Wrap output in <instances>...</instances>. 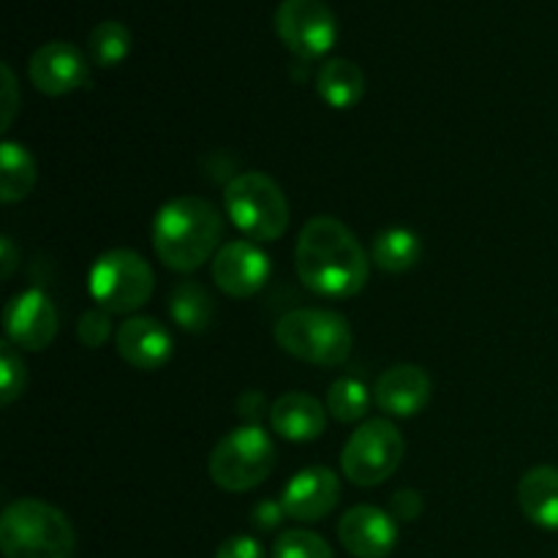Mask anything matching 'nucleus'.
<instances>
[{"instance_id": "1", "label": "nucleus", "mask_w": 558, "mask_h": 558, "mask_svg": "<svg viewBox=\"0 0 558 558\" xmlns=\"http://www.w3.org/2000/svg\"><path fill=\"white\" fill-rule=\"evenodd\" d=\"M294 267L305 289L319 298L347 300L368 283L371 256L347 223L332 216H316L300 232Z\"/></svg>"}, {"instance_id": "2", "label": "nucleus", "mask_w": 558, "mask_h": 558, "mask_svg": "<svg viewBox=\"0 0 558 558\" xmlns=\"http://www.w3.org/2000/svg\"><path fill=\"white\" fill-rule=\"evenodd\" d=\"M153 251L174 272H194L218 254L223 218L199 196H178L153 218Z\"/></svg>"}, {"instance_id": "3", "label": "nucleus", "mask_w": 558, "mask_h": 558, "mask_svg": "<svg viewBox=\"0 0 558 558\" xmlns=\"http://www.w3.org/2000/svg\"><path fill=\"white\" fill-rule=\"evenodd\" d=\"M0 550L5 558H74L76 534L58 507L20 499L0 515Z\"/></svg>"}, {"instance_id": "4", "label": "nucleus", "mask_w": 558, "mask_h": 558, "mask_svg": "<svg viewBox=\"0 0 558 558\" xmlns=\"http://www.w3.org/2000/svg\"><path fill=\"white\" fill-rule=\"evenodd\" d=\"M276 343L303 363L332 368L352 354V327L341 314L327 308L289 311L276 325Z\"/></svg>"}, {"instance_id": "5", "label": "nucleus", "mask_w": 558, "mask_h": 558, "mask_svg": "<svg viewBox=\"0 0 558 558\" xmlns=\"http://www.w3.org/2000/svg\"><path fill=\"white\" fill-rule=\"evenodd\" d=\"M223 207L240 232L262 243L283 238L289 227L287 194L265 172L234 174L223 189Z\"/></svg>"}, {"instance_id": "6", "label": "nucleus", "mask_w": 558, "mask_h": 558, "mask_svg": "<svg viewBox=\"0 0 558 558\" xmlns=\"http://www.w3.org/2000/svg\"><path fill=\"white\" fill-rule=\"evenodd\" d=\"M276 466V445L259 425L229 430L210 452V480L229 494H245L265 483Z\"/></svg>"}, {"instance_id": "7", "label": "nucleus", "mask_w": 558, "mask_h": 558, "mask_svg": "<svg viewBox=\"0 0 558 558\" xmlns=\"http://www.w3.org/2000/svg\"><path fill=\"white\" fill-rule=\"evenodd\" d=\"M93 300L107 314H131L140 311L156 289V276L142 254L129 248L104 251L87 276Z\"/></svg>"}, {"instance_id": "8", "label": "nucleus", "mask_w": 558, "mask_h": 558, "mask_svg": "<svg viewBox=\"0 0 558 558\" xmlns=\"http://www.w3.org/2000/svg\"><path fill=\"white\" fill-rule=\"evenodd\" d=\"M403 452H407L403 436L390 420H365L343 447L341 472L352 485L374 488L396 474Z\"/></svg>"}, {"instance_id": "9", "label": "nucleus", "mask_w": 558, "mask_h": 558, "mask_svg": "<svg viewBox=\"0 0 558 558\" xmlns=\"http://www.w3.org/2000/svg\"><path fill=\"white\" fill-rule=\"evenodd\" d=\"M276 33L298 58H325L336 47V14L325 0H281L276 11Z\"/></svg>"}, {"instance_id": "10", "label": "nucleus", "mask_w": 558, "mask_h": 558, "mask_svg": "<svg viewBox=\"0 0 558 558\" xmlns=\"http://www.w3.org/2000/svg\"><path fill=\"white\" fill-rule=\"evenodd\" d=\"M5 341L25 352H41L58 336V308L41 289H25L3 311Z\"/></svg>"}, {"instance_id": "11", "label": "nucleus", "mask_w": 558, "mask_h": 558, "mask_svg": "<svg viewBox=\"0 0 558 558\" xmlns=\"http://www.w3.org/2000/svg\"><path fill=\"white\" fill-rule=\"evenodd\" d=\"M270 278V256L251 240H234L221 245L213 256V281L234 300L254 298Z\"/></svg>"}, {"instance_id": "12", "label": "nucleus", "mask_w": 558, "mask_h": 558, "mask_svg": "<svg viewBox=\"0 0 558 558\" xmlns=\"http://www.w3.org/2000/svg\"><path fill=\"white\" fill-rule=\"evenodd\" d=\"M27 74L44 96H65L90 82V65L74 44L49 41L33 52Z\"/></svg>"}, {"instance_id": "13", "label": "nucleus", "mask_w": 558, "mask_h": 558, "mask_svg": "<svg viewBox=\"0 0 558 558\" xmlns=\"http://www.w3.org/2000/svg\"><path fill=\"white\" fill-rule=\"evenodd\" d=\"M341 499V480L332 469L308 466L294 474L281 494L287 518L300 523H316L330 515Z\"/></svg>"}, {"instance_id": "14", "label": "nucleus", "mask_w": 558, "mask_h": 558, "mask_svg": "<svg viewBox=\"0 0 558 558\" xmlns=\"http://www.w3.org/2000/svg\"><path fill=\"white\" fill-rule=\"evenodd\" d=\"M338 539L354 558H387L398 545V523L374 505H357L343 512Z\"/></svg>"}, {"instance_id": "15", "label": "nucleus", "mask_w": 558, "mask_h": 558, "mask_svg": "<svg viewBox=\"0 0 558 558\" xmlns=\"http://www.w3.org/2000/svg\"><path fill=\"white\" fill-rule=\"evenodd\" d=\"M118 352L131 368L158 371L172 360L174 343L167 327L153 316H131L118 327Z\"/></svg>"}, {"instance_id": "16", "label": "nucleus", "mask_w": 558, "mask_h": 558, "mask_svg": "<svg viewBox=\"0 0 558 558\" xmlns=\"http://www.w3.org/2000/svg\"><path fill=\"white\" fill-rule=\"evenodd\" d=\"M430 376L420 365H392L376 379L374 401L390 417H414L430 401Z\"/></svg>"}, {"instance_id": "17", "label": "nucleus", "mask_w": 558, "mask_h": 558, "mask_svg": "<svg viewBox=\"0 0 558 558\" xmlns=\"http://www.w3.org/2000/svg\"><path fill=\"white\" fill-rule=\"evenodd\" d=\"M270 425L281 439L305 445L325 434L327 412L308 392H287L270 407Z\"/></svg>"}, {"instance_id": "18", "label": "nucleus", "mask_w": 558, "mask_h": 558, "mask_svg": "<svg viewBox=\"0 0 558 558\" xmlns=\"http://www.w3.org/2000/svg\"><path fill=\"white\" fill-rule=\"evenodd\" d=\"M518 505L534 526L558 532V469H529L518 483Z\"/></svg>"}, {"instance_id": "19", "label": "nucleus", "mask_w": 558, "mask_h": 558, "mask_svg": "<svg viewBox=\"0 0 558 558\" xmlns=\"http://www.w3.org/2000/svg\"><path fill=\"white\" fill-rule=\"evenodd\" d=\"M316 90L332 109H352L365 96V74L347 58H330L316 74Z\"/></svg>"}, {"instance_id": "20", "label": "nucleus", "mask_w": 558, "mask_h": 558, "mask_svg": "<svg viewBox=\"0 0 558 558\" xmlns=\"http://www.w3.org/2000/svg\"><path fill=\"white\" fill-rule=\"evenodd\" d=\"M169 316L185 332H205L213 325L216 305L210 292L196 281H180L169 294Z\"/></svg>"}, {"instance_id": "21", "label": "nucleus", "mask_w": 558, "mask_h": 558, "mask_svg": "<svg viewBox=\"0 0 558 558\" xmlns=\"http://www.w3.org/2000/svg\"><path fill=\"white\" fill-rule=\"evenodd\" d=\"M36 185V161L20 142L3 140L0 145V199L3 205L22 202Z\"/></svg>"}, {"instance_id": "22", "label": "nucleus", "mask_w": 558, "mask_h": 558, "mask_svg": "<svg viewBox=\"0 0 558 558\" xmlns=\"http://www.w3.org/2000/svg\"><path fill=\"white\" fill-rule=\"evenodd\" d=\"M420 256H423V243H420L417 234L403 227L381 229L374 238V245H371V259L385 272L412 270Z\"/></svg>"}, {"instance_id": "23", "label": "nucleus", "mask_w": 558, "mask_h": 558, "mask_svg": "<svg viewBox=\"0 0 558 558\" xmlns=\"http://www.w3.org/2000/svg\"><path fill=\"white\" fill-rule=\"evenodd\" d=\"M131 44H134V38H131V31L123 22L104 20L87 36V54L101 69H112V65H120L129 58Z\"/></svg>"}, {"instance_id": "24", "label": "nucleus", "mask_w": 558, "mask_h": 558, "mask_svg": "<svg viewBox=\"0 0 558 558\" xmlns=\"http://www.w3.org/2000/svg\"><path fill=\"white\" fill-rule=\"evenodd\" d=\"M368 390H365L363 381L352 379H338L332 381V387L327 390V412L338 420V423H357L368 412Z\"/></svg>"}, {"instance_id": "25", "label": "nucleus", "mask_w": 558, "mask_h": 558, "mask_svg": "<svg viewBox=\"0 0 558 558\" xmlns=\"http://www.w3.org/2000/svg\"><path fill=\"white\" fill-rule=\"evenodd\" d=\"M272 558H336L332 548L308 529H289L272 545Z\"/></svg>"}, {"instance_id": "26", "label": "nucleus", "mask_w": 558, "mask_h": 558, "mask_svg": "<svg viewBox=\"0 0 558 558\" xmlns=\"http://www.w3.org/2000/svg\"><path fill=\"white\" fill-rule=\"evenodd\" d=\"M27 371L22 354L11 341L0 343V403L11 407L25 392Z\"/></svg>"}, {"instance_id": "27", "label": "nucleus", "mask_w": 558, "mask_h": 558, "mask_svg": "<svg viewBox=\"0 0 558 558\" xmlns=\"http://www.w3.org/2000/svg\"><path fill=\"white\" fill-rule=\"evenodd\" d=\"M112 336V319L104 308H90L80 316V325H76V338H80L82 347L87 349H101L104 343Z\"/></svg>"}, {"instance_id": "28", "label": "nucleus", "mask_w": 558, "mask_h": 558, "mask_svg": "<svg viewBox=\"0 0 558 558\" xmlns=\"http://www.w3.org/2000/svg\"><path fill=\"white\" fill-rule=\"evenodd\" d=\"M0 74H3V85H0V125H3V131H9L16 112H20V90H16L14 71H11L9 63L0 65Z\"/></svg>"}, {"instance_id": "29", "label": "nucleus", "mask_w": 558, "mask_h": 558, "mask_svg": "<svg viewBox=\"0 0 558 558\" xmlns=\"http://www.w3.org/2000/svg\"><path fill=\"white\" fill-rule=\"evenodd\" d=\"M390 515L401 523H412L423 515V496L414 488H401L390 499Z\"/></svg>"}, {"instance_id": "30", "label": "nucleus", "mask_w": 558, "mask_h": 558, "mask_svg": "<svg viewBox=\"0 0 558 558\" xmlns=\"http://www.w3.org/2000/svg\"><path fill=\"white\" fill-rule=\"evenodd\" d=\"M216 558H265V548L256 537H248V534H234V537L223 539L218 545Z\"/></svg>"}, {"instance_id": "31", "label": "nucleus", "mask_w": 558, "mask_h": 558, "mask_svg": "<svg viewBox=\"0 0 558 558\" xmlns=\"http://www.w3.org/2000/svg\"><path fill=\"white\" fill-rule=\"evenodd\" d=\"M283 518H287L283 505L281 501H272V499L259 501V505L251 510V523H254V529H259V532H272V529L281 526Z\"/></svg>"}, {"instance_id": "32", "label": "nucleus", "mask_w": 558, "mask_h": 558, "mask_svg": "<svg viewBox=\"0 0 558 558\" xmlns=\"http://www.w3.org/2000/svg\"><path fill=\"white\" fill-rule=\"evenodd\" d=\"M265 396L256 390L243 392L238 398V414L245 420V425H259V420L265 417Z\"/></svg>"}, {"instance_id": "33", "label": "nucleus", "mask_w": 558, "mask_h": 558, "mask_svg": "<svg viewBox=\"0 0 558 558\" xmlns=\"http://www.w3.org/2000/svg\"><path fill=\"white\" fill-rule=\"evenodd\" d=\"M0 248H3V259H0V272H3V278H5V281H9V278L14 276L16 251H14V243H11L9 238L0 240Z\"/></svg>"}]
</instances>
